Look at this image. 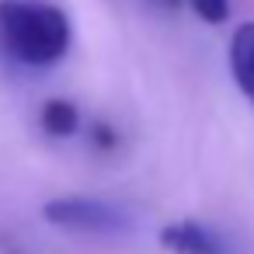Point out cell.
Masks as SVG:
<instances>
[{
    "label": "cell",
    "instance_id": "52a82bcc",
    "mask_svg": "<svg viewBox=\"0 0 254 254\" xmlns=\"http://www.w3.org/2000/svg\"><path fill=\"white\" fill-rule=\"evenodd\" d=\"M157 4H164V7H178L181 0H157Z\"/></svg>",
    "mask_w": 254,
    "mask_h": 254
},
{
    "label": "cell",
    "instance_id": "6da1fadb",
    "mask_svg": "<svg viewBox=\"0 0 254 254\" xmlns=\"http://www.w3.org/2000/svg\"><path fill=\"white\" fill-rule=\"evenodd\" d=\"M0 49L25 66H53L70 49V18L42 0H4Z\"/></svg>",
    "mask_w": 254,
    "mask_h": 254
},
{
    "label": "cell",
    "instance_id": "277c9868",
    "mask_svg": "<svg viewBox=\"0 0 254 254\" xmlns=\"http://www.w3.org/2000/svg\"><path fill=\"white\" fill-rule=\"evenodd\" d=\"M230 73L244 91V98L254 105V21L237 25L230 39Z\"/></svg>",
    "mask_w": 254,
    "mask_h": 254
},
{
    "label": "cell",
    "instance_id": "7a4b0ae2",
    "mask_svg": "<svg viewBox=\"0 0 254 254\" xmlns=\"http://www.w3.org/2000/svg\"><path fill=\"white\" fill-rule=\"evenodd\" d=\"M46 223L66 226V230H84V233H126L132 226L129 209L105 202V198H87V195H63L49 198L42 205Z\"/></svg>",
    "mask_w": 254,
    "mask_h": 254
},
{
    "label": "cell",
    "instance_id": "5b68a950",
    "mask_svg": "<svg viewBox=\"0 0 254 254\" xmlns=\"http://www.w3.org/2000/svg\"><path fill=\"white\" fill-rule=\"evenodd\" d=\"M42 129L49 136H73L77 126H80V115H77V105L73 101H63V98H53L42 105V115H39Z\"/></svg>",
    "mask_w": 254,
    "mask_h": 254
},
{
    "label": "cell",
    "instance_id": "8992f818",
    "mask_svg": "<svg viewBox=\"0 0 254 254\" xmlns=\"http://www.w3.org/2000/svg\"><path fill=\"white\" fill-rule=\"evenodd\" d=\"M191 4V11L202 18V21H209V25H223L226 18H230V0H188Z\"/></svg>",
    "mask_w": 254,
    "mask_h": 254
},
{
    "label": "cell",
    "instance_id": "3957f363",
    "mask_svg": "<svg viewBox=\"0 0 254 254\" xmlns=\"http://www.w3.org/2000/svg\"><path fill=\"white\" fill-rule=\"evenodd\" d=\"M160 244L174 254H226V244L219 240V233L195 219L167 223L160 230Z\"/></svg>",
    "mask_w": 254,
    "mask_h": 254
}]
</instances>
